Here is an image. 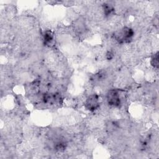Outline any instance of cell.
Here are the masks:
<instances>
[{
  "label": "cell",
  "instance_id": "cell-1",
  "mask_svg": "<svg viewBox=\"0 0 159 159\" xmlns=\"http://www.w3.org/2000/svg\"><path fill=\"white\" fill-rule=\"evenodd\" d=\"M134 36V30L129 27H124L114 33L115 40L120 44L130 43Z\"/></svg>",
  "mask_w": 159,
  "mask_h": 159
},
{
  "label": "cell",
  "instance_id": "cell-2",
  "mask_svg": "<svg viewBox=\"0 0 159 159\" xmlns=\"http://www.w3.org/2000/svg\"><path fill=\"white\" fill-rule=\"evenodd\" d=\"M107 102L109 105L113 107H119L121 104V99L119 93L116 89L109 90L106 95Z\"/></svg>",
  "mask_w": 159,
  "mask_h": 159
},
{
  "label": "cell",
  "instance_id": "cell-3",
  "mask_svg": "<svg viewBox=\"0 0 159 159\" xmlns=\"http://www.w3.org/2000/svg\"><path fill=\"white\" fill-rule=\"evenodd\" d=\"M84 106L86 109L90 111H94L99 107V96L96 94L89 96L84 102Z\"/></svg>",
  "mask_w": 159,
  "mask_h": 159
},
{
  "label": "cell",
  "instance_id": "cell-4",
  "mask_svg": "<svg viewBox=\"0 0 159 159\" xmlns=\"http://www.w3.org/2000/svg\"><path fill=\"white\" fill-rule=\"evenodd\" d=\"M55 36L53 32L50 30H46L43 34V42L45 45L50 47L54 42Z\"/></svg>",
  "mask_w": 159,
  "mask_h": 159
},
{
  "label": "cell",
  "instance_id": "cell-5",
  "mask_svg": "<svg viewBox=\"0 0 159 159\" xmlns=\"http://www.w3.org/2000/svg\"><path fill=\"white\" fill-rule=\"evenodd\" d=\"M102 8L104 14L106 17H109L111 16L114 12V7L112 6V5L107 2H104L102 5Z\"/></svg>",
  "mask_w": 159,
  "mask_h": 159
},
{
  "label": "cell",
  "instance_id": "cell-6",
  "mask_svg": "<svg viewBox=\"0 0 159 159\" xmlns=\"http://www.w3.org/2000/svg\"><path fill=\"white\" fill-rule=\"evenodd\" d=\"M150 63L153 67L155 68H158V52L156 53L153 54V55L152 57Z\"/></svg>",
  "mask_w": 159,
  "mask_h": 159
},
{
  "label": "cell",
  "instance_id": "cell-7",
  "mask_svg": "<svg viewBox=\"0 0 159 159\" xmlns=\"http://www.w3.org/2000/svg\"><path fill=\"white\" fill-rule=\"evenodd\" d=\"M114 52L111 50H109L106 53V58L107 60H111L114 58Z\"/></svg>",
  "mask_w": 159,
  "mask_h": 159
}]
</instances>
